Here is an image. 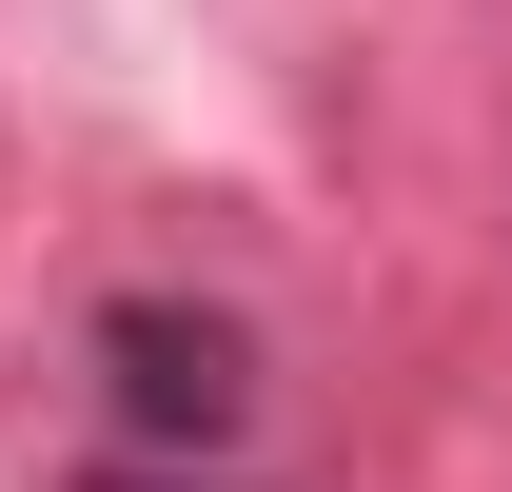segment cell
Wrapping results in <instances>:
<instances>
[{"mask_svg": "<svg viewBox=\"0 0 512 492\" xmlns=\"http://www.w3.org/2000/svg\"><path fill=\"white\" fill-rule=\"evenodd\" d=\"M99 355H119V414L158 433V453H217V433L256 414V335H237V315L138 296V315H99Z\"/></svg>", "mask_w": 512, "mask_h": 492, "instance_id": "1", "label": "cell"}, {"mask_svg": "<svg viewBox=\"0 0 512 492\" xmlns=\"http://www.w3.org/2000/svg\"><path fill=\"white\" fill-rule=\"evenodd\" d=\"M99 492H217V473H99Z\"/></svg>", "mask_w": 512, "mask_h": 492, "instance_id": "2", "label": "cell"}]
</instances>
